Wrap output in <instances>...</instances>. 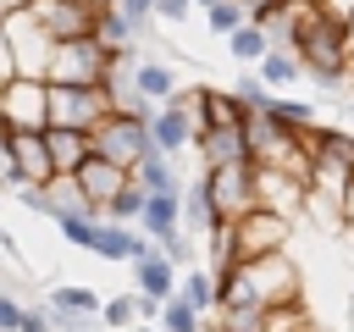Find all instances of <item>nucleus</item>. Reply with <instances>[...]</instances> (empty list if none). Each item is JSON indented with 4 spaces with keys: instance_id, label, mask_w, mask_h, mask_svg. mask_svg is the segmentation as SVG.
Masks as SVG:
<instances>
[{
    "instance_id": "obj_1",
    "label": "nucleus",
    "mask_w": 354,
    "mask_h": 332,
    "mask_svg": "<svg viewBox=\"0 0 354 332\" xmlns=\"http://www.w3.org/2000/svg\"><path fill=\"white\" fill-rule=\"evenodd\" d=\"M282 304H304V282H299V266L288 260V249L238 260L232 271L216 277V310H282Z\"/></svg>"
},
{
    "instance_id": "obj_2",
    "label": "nucleus",
    "mask_w": 354,
    "mask_h": 332,
    "mask_svg": "<svg viewBox=\"0 0 354 332\" xmlns=\"http://www.w3.org/2000/svg\"><path fill=\"white\" fill-rule=\"evenodd\" d=\"M88 149H94V155H105V160H116L122 172H133V166H138V155H149V149H155V138H149V127H144L133 111H111L105 122H94V127H88Z\"/></svg>"
},
{
    "instance_id": "obj_3",
    "label": "nucleus",
    "mask_w": 354,
    "mask_h": 332,
    "mask_svg": "<svg viewBox=\"0 0 354 332\" xmlns=\"http://www.w3.org/2000/svg\"><path fill=\"white\" fill-rule=\"evenodd\" d=\"M116 55H127V50H105L94 33L88 39H66V44H55V55H50V83H105V72L116 66Z\"/></svg>"
},
{
    "instance_id": "obj_4",
    "label": "nucleus",
    "mask_w": 354,
    "mask_h": 332,
    "mask_svg": "<svg viewBox=\"0 0 354 332\" xmlns=\"http://www.w3.org/2000/svg\"><path fill=\"white\" fill-rule=\"evenodd\" d=\"M50 127H77V133H88L94 122H105L111 116V100H105V89H94V83H50Z\"/></svg>"
},
{
    "instance_id": "obj_5",
    "label": "nucleus",
    "mask_w": 354,
    "mask_h": 332,
    "mask_svg": "<svg viewBox=\"0 0 354 332\" xmlns=\"http://www.w3.org/2000/svg\"><path fill=\"white\" fill-rule=\"evenodd\" d=\"M50 83H39V77H11L6 89H0V127H11V133H44L50 127Z\"/></svg>"
},
{
    "instance_id": "obj_6",
    "label": "nucleus",
    "mask_w": 354,
    "mask_h": 332,
    "mask_svg": "<svg viewBox=\"0 0 354 332\" xmlns=\"http://www.w3.org/2000/svg\"><path fill=\"white\" fill-rule=\"evenodd\" d=\"M0 28H6V39H11L17 77H39V83H50V55H55V39H50V33L28 17V6H22L17 17H6Z\"/></svg>"
},
{
    "instance_id": "obj_7",
    "label": "nucleus",
    "mask_w": 354,
    "mask_h": 332,
    "mask_svg": "<svg viewBox=\"0 0 354 332\" xmlns=\"http://www.w3.org/2000/svg\"><path fill=\"white\" fill-rule=\"evenodd\" d=\"M288 232H293V221H288V216H277V210H266V205L243 210V216L232 221V243H238V260L282 255V249H288Z\"/></svg>"
},
{
    "instance_id": "obj_8",
    "label": "nucleus",
    "mask_w": 354,
    "mask_h": 332,
    "mask_svg": "<svg viewBox=\"0 0 354 332\" xmlns=\"http://www.w3.org/2000/svg\"><path fill=\"white\" fill-rule=\"evenodd\" d=\"M205 188H210V199H216L221 221H238L243 210H254V205H260L254 160H238V166H216V172H205Z\"/></svg>"
},
{
    "instance_id": "obj_9",
    "label": "nucleus",
    "mask_w": 354,
    "mask_h": 332,
    "mask_svg": "<svg viewBox=\"0 0 354 332\" xmlns=\"http://www.w3.org/2000/svg\"><path fill=\"white\" fill-rule=\"evenodd\" d=\"M94 0H28V17L55 39V44H66V39H88L94 33Z\"/></svg>"
},
{
    "instance_id": "obj_10",
    "label": "nucleus",
    "mask_w": 354,
    "mask_h": 332,
    "mask_svg": "<svg viewBox=\"0 0 354 332\" xmlns=\"http://www.w3.org/2000/svg\"><path fill=\"white\" fill-rule=\"evenodd\" d=\"M149 138H155V149H160V155H171V160H177L183 149H194V111H188V100H183V94L149 116Z\"/></svg>"
},
{
    "instance_id": "obj_11",
    "label": "nucleus",
    "mask_w": 354,
    "mask_h": 332,
    "mask_svg": "<svg viewBox=\"0 0 354 332\" xmlns=\"http://www.w3.org/2000/svg\"><path fill=\"white\" fill-rule=\"evenodd\" d=\"M254 188H260V205L288 216V221L304 210V177H293L282 166H254Z\"/></svg>"
},
{
    "instance_id": "obj_12",
    "label": "nucleus",
    "mask_w": 354,
    "mask_h": 332,
    "mask_svg": "<svg viewBox=\"0 0 354 332\" xmlns=\"http://www.w3.org/2000/svg\"><path fill=\"white\" fill-rule=\"evenodd\" d=\"M6 149H11V172H17V183L44 188V183L55 177L50 149H44V133H11V138H6Z\"/></svg>"
},
{
    "instance_id": "obj_13",
    "label": "nucleus",
    "mask_w": 354,
    "mask_h": 332,
    "mask_svg": "<svg viewBox=\"0 0 354 332\" xmlns=\"http://www.w3.org/2000/svg\"><path fill=\"white\" fill-rule=\"evenodd\" d=\"M138 232L166 249L171 238H183V194H149L144 199V216H138Z\"/></svg>"
},
{
    "instance_id": "obj_14",
    "label": "nucleus",
    "mask_w": 354,
    "mask_h": 332,
    "mask_svg": "<svg viewBox=\"0 0 354 332\" xmlns=\"http://www.w3.org/2000/svg\"><path fill=\"white\" fill-rule=\"evenodd\" d=\"M194 149H199L205 172L249 160V144H243V122H232V127H205V133H194Z\"/></svg>"
},
{
    "instance_id": "obj_15",
    "label": "nucleus",
    "mask_w": 354,
    "mask_h": 332,
    "mask_svg": "<svg viewBox=\"0 0 354 332\" xmlns=\"http://www.w3.org/2000/svg\"><path fill=\"white\" fill-rule=\"evenodd\" d=\"M177 282H183V271H177L160 249H149V255H138V260H133V293H144V299H160V304H166V299L177 293Z\"/></svg>"
},
{
    "instance_id": "obj_16",
    "label": "nucleus",
    "mask_w": 354,
    "mask_h": 332,
    "mask_svg": "<svg viewBox=\"0 0 354 332\" xmlns=\"http://www.w3.org/2000/svg\"><path fill=\"white\" fill-rule=\"evenodd\" d=\"M66 216H100V205L77 188L72 172H61V177L44 183V221H66Z\"/></svg>"
},
{
    "instance_id": "obj_17",
    "label": "nucleus",
    "mask_w": 354,
    "mask_h": 332,
    "mask_svg": "<svg viewBox=\"0 0 354 332\" xmlns=\"http://www.w3.org/2000/svg\"><path fill=\"white\" fill-rule=\"evenodd\" d=\"M155 243L138 232V227H122V221H100V232H94V255L100 260H116V266H133L138 255H149Z\"/></svg>"
},
{
    "instance_id": "obj_18",
    "label": "nucleus",
    "mask_w": 354,
    "mask_h": 332,
    "mask_svg": "<svg viewBox=\"0 0 354 332\" xmlns=\"http://www.w3.org/2000/svg\"><path fill=\"white\" fill-rule=\"evenodd\" d=\"M133 89L144 94V100H155V105H171L183 89H177V72L166 66V61H155V55H138L133 61Z\"/></svg>"
},
{
    "instance_id": "obj_19",
    "label": "nucleus",
    "mask_w": 354,
    "mask_h": 332,
    "mask_svg": "<svg viewBox=\"0 0 354 332\" xmlns=\"http://www.w3.org/2000/svg\"><path fill=\"white\" fill-rule=\"evenodd\" d=\"M72 177H77V188H83L94 205H105V199H111V194H116V188H122L133 172H122V166H116V160H105V155H88V160H83Z\"/></svg>"
},
{
    "instance_id": "obj_20",
    "label": "nucleus",
    "mask_w": 354,
    "mask_h": 332,
    "mask_svg": "<svg viewBox=\"0 0 354 332\" xmlns=\"http://www.w3.org/2000/svg\"><path fill=\"white\" fill-rule=\"evenodd\" d=\"M44 149H50V166H55V177L61 172H77L94 149H88V133H77V127H44Z\"/></svg>"
},
{
    "instance_id": "obj_21",
    "label": "nucleus",
    "mask_w": 354,
    "mask_h": 332,
    "mask_svg": "<svg viewBox=\"0 0 354 332\" xmlns=\"http://www.w3.org/2000/svg\"><path fill=\"white\" fill-rule=\"evenodd\" d=\"M133 177L144 183V194H183L188 183L177 177V160L171 155H160V149H149V155H138V166H133Z\"/></svg>"
},
{
    "instance_id": "obj_22",
    "label": "nucleus",
    "mask_w": 354,
    "mask_h": 332,
    "mask_svg": "<svg viewBox=\"0 0 354 332\" xmlns=\"http://www.w3.org/2000/svg\"><path fill=\"white\" fill-rule=\"evenodd\" d=\"M144 199H149V194H144V183H138V177H127V183H122V188H116V194L100 205V221L138 227V216H144Z\"/></svg>"
},
{
    "instance_id": "obj_23",
    "label": "nucleus",
    "mask_w": 354,
    "mask_h": 332,
    "mask_svg": "<svg viewBox=\"0 0 354 332\" xmlns=\"http://www.w3.org/2000/svg\"><path fill=\"white\" fill-rule=\"evenodd\" d=\"M183 216H188L199 232H216V227H221V210H216V199H210V188H205V172L183 188Z\"/></svg>"
},
{
    "instance_id": "obj_24",
    "label": "nucleus",
    "mask_w": 354,
    "mask_h": 332,
    "mask_svg": "<svg viewBox=\"0 0 354 332\" xmlns=\"http://www.w3.org/2000/svg\"><path fill=\"white\" fill-rule=\"evenodd\" d=\"M94 39H100L105 50H133L138 33H133V22L122 17V6H100V11H94Z\"/></svg>"
},
{
    "instance_id": "obj_25",
    "label": "nucleus",
    "mask_w": 354,
    "mask_h": 332,
    "mask_svg": "<svg viewBox=\"0 0 354 332\" xmlns=\"http://www.w3.org/2000/svg\"><path fill=\"white\" fill-rule=\"evenodd\" d=\"M254 77H260V83L277 94V89L299 83V77H304V66L293 61V50H266V55H260V66H254Z\"/></svg>"
},
{
    "instance_id": "obj_26",
    "label": "nucleus",
    "mask_w": 354,
    "mask_h": 332,
    "mask_svg": "<svg viewBox=\"0 0 354 332\" xmlns=\"http://www.w3.org/2000/svg\"><path fill=\"white\" fill-rule=\"evenodd\" d=\"M177 293H183V299H188V304H194L205 321L216 315V271H205V266H188V271H183V282H177Z\"/></svg>"
},
{
    "instance_id": "obj_27",
    "label": "nucleus",
    "mask_w": 354,
    "mask_h": 332,
    "mask_svg": "<svg viewBox=\"0 0 354 332\" xmlns=\"http://www.w3.org/2000/svg\"><path fill=\"white\" fill-rule=\"evenodd\" d=\"M44 304H50V310H72V315H100L105 299H100L94 288H83V282H55V288L44 293Z\"/></svg>"
},
{
    "instance_id": "obj_28",
    "label": "nucleus",
    "mask_w": 354,
    "mask_h": 332,
    "mask_svg": "<svg viewBox=\"0 0 354 332\" xmlns=\"http://www.w3.org/2000/svg\"><path fill=\"white\" fill-rule=\"evenodd\" d=\"M221 44H227V55H232V61H243V66H260V55L271 50L266 28H254V22H243V28H238V33H227Z\"/></svg>"
},
{
    "instance_id": "obj_29",
    "label": "nucleus",
    "mask_w": 354,
    "mask_h": 332,
    "mask_svg": "<svg viewBox=\"0 0 354 332\" xmlns=\"http://www.w3.org/2000/svg\"><path fill=\"white\" fill-rule=\"evenodd\" d=\"M260 116H277V122H282V127H293V133H310V127L321 122L310 100H282V94H271V105H266Z\"/></svg>"
},
{
    "instance_id": "obj_30",
    "label": "nucleus",
    "mask_w": 354,
    "mask_h": 332,
    "mask_svg": "<svg viewBox=\"0 0 354 332\" xmlns=\"http://www.w3.org/2000/svg\"><path fill=\"white\" fill-rule=\"evenodd\" d=\"M160 332H205V315L183 299V293H171L166 304H160V321H155Z\"/></svg>"
},
{
    "instance_id": "obj_31",
    "label": "nucleus",
    "mask_w": 354,
    "mask_h": 332,
    "mask_svg": "<svg viewBox=\"0 0 354 332\" xmlns=\"http://www.w3.org/2000/svg\"><path fill=\"white\" fill-rule=\"evenodd\" d=\"M100 326L105 332H122V326H138V293H116L100 304Z\"/></svg>"
},
{
    "instance_id": "obj_32",
    "label": "nucleus",
    "mask_w": 354,
    "mask_h": 332,
    "mask_svg": "<svg viewBox=\"0 0 354 332\" xmlns=\"http://www.w3.org/2000/svg\"><path fill=\"white\" fill-rule=\"evenodd\" d=\"M249 17H243V6L238 0H216V6H205V28L216 33V39H227V33H238Z\"/></svg>"
},
{
    "instance_id": "obj_33",
    "label": "nucleus",
    "mask_w": 354,
    "mask_h": 332,
    "mask_svg": "<svg viewBox=\"0 0 354 332\" xmlns=\"http://www.w3.org/2000/svg\"><path fill=\"white\" fill-rule=\"evenodd\" d=\"M266 315L271 310H216L210 332H266Z\"/></svg>"
},
{
    "instance_id": "obj_34",
    "label": "nucleus",
    "mask_w": 354,
    "mask_h": 332,
    "mask_svg": "<svg viewBox=\"0 0 354 332\" xmlns=\"http://www.w3.org/2000/svg\"><path fill=\"white\" fill-rule=\"evenodd\" d=\"M232 94L243 100V111H249V116H260V111L271 105V89H266V83H260L254 72H238V83H232Z\"/></svg>"
},
{
    "instance_id": "obj_35",
    "label": "nucleus",
    "mask_w": 354,
    "mask_h": 332,
    "mask_svg": "<svg viewBox=\"0 0 354 332\" xmlns=\"http://www.w3.org/2000/svg\"><path fill=\"white\" fill-rule=\"evenodd\" d=\"M61 227V238L72 243V249H88L94 255V232H100V216H66V221H55Z\"/></svg>"
},
{
    "instance_id": "obj_36",
    "label": "nucleus",
    "mask_w": 354,
    "mask_h": 332,
    "mask_svg": "<svg viewBox=\"0 0 354 332\" xmlns=\"http://www.w3.org/2000/svg\"><path fill=\"white\" fill-rule=\"evenodd\" d=\"M22 315H28V299H17L11 288H0V332H22Z\"/></svg>"
},
{
    "instance_id": "obj_37",
    "label": "nucleus",
    "mask_w": 354,
    "mask_h": 332,
    "mask_svg": "<svg viewBox=\"0 0 354 332\" xmlns=\"http://www.w3.org/2000/svg\"><path fill=\"white\" fill-rule=\"evenodd\" d=\"M50 310V304H44ZM50 326L55 332H100V315H72V310H50Z\"/></svg>"
},
{
    "instance_id": "obj_38",
    "label": "nucleus",
    "mask_w": 354,
    "mask_h": 332,
    "mask_svg": "<svg viewBox=\"0 0 354 332\" xmlns=\"http://www.w3.org/2000/svg\"><path fill=\"white\" fill-rule=\"evenodd\" d=\"M11 194H17V205H22V210L44 216V188H33V183H11Z\"/></svg>"
},
{
    "instance_id": "obj_39",
    "label": "nucleus",
    "mask_w": 354,
    "mask_h": 332,
    "mask_svg": "<svg viewBox=\"0 0 354 332\" xmlns=\"http://www.w3.org/2000/svg\"><path fill=\"white\" fill-rule=\"evenodd\" d=\"M188 11H199L194 0H155V22H183Z\"/></svg>"
},
{
    "instance_id": "obj_40",
    "label": "nucleus",
    "mask_w": 354,
    "mask_h": 332,
    "mask_svg": "<svg viewBox=\"0 0 354 332\" xmlns=\"http://www.w3.org/2000/svg\"><path fill=\"white\" fill-rule=\"evenodd\" d=\"M22 332H55V326H50V310H44V304H28V315H22Z\"/></svg>"
},
{
    "instance_id": "obj_41",
    "label": "nucleus",
    "mask_w": 354,
    "mask_h": 332,
    "mask_svg": "<svg viewBox=\"0 0 354 332\" xmlns=\"http://www.w3.org/2000/svg\"><path fill=\"white\" fill-rule=\"evenodd\" d=\"M315 6H321V11H326L337 28H348V17H354V0H315Z\"/></svg>"
},
{
    "instance_id": "obj_42",
    "label": "nucleus",
    "mask_w": 354,
    "mask_h": 332,
    "mask_svg": "<svg viewBox=\"0 0 354 332\" xmlns=\"http://www.w3.org/2000/svg\"><path fill=\"white\" fill-rule=\"evenodd\" d=\"M138 321H160V299H144L138 293Z\"/></svg>"
},
{
    "instance_id": "obj_43",
    "label": "nucleus",
    "mask_w": 354,
    "mask_h": 332,
    "mask_svg": "<svg viewBox=\"0 0 354 332\" xmlns=\"http://www.w3.org/2000/svg\"><path fill=\"white\" fill-rule=\"evenodd\" d=\"M343 227L354 232V177H348V194H343Z\"/></svg>"
},
{
    "instance_id": "obj_44",
    "label": "nucleus",
    "mask_w": 354,
    "mask_h": 332,
    "mask_svg": "<svg viewBox=\"0 0 354 332\" xmlns=\"http://www.w3.org/2000/svg\"><path fill=\"white\" fill-rule=\"evenodd\" d=\"M22 6H28V0H0V22H6V17H17Z\"/></svg>"
},
{
    "instance_id": "obj_45",
    "label": "nucleus",
    "mask_w": 354,
    "mask_h": 332,
    "mask_svg": "<svg viewBox=\"0 0 354 332\" xmlns=\"http://www.w3.org/2000/svg\"><path fill=\"white\" fill-rule=\"evenodd\" d=\"M194 6H199V11H205V6H216V0H194Z\"/></svg>"
}]
</instances>
